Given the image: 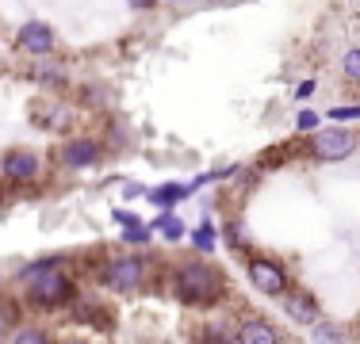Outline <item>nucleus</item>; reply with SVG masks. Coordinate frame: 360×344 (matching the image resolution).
Instances as JSON below:
<instances>
[{"mask_svg":"<svg viewBox=\"0 0 360 344\" xmlns=\"http://www.w3.org/2000/svg\"><path fill=\"white\" fill-rule=\"evenodd\" d=\"M15 279L27 287L23 303L39 314H58V310H70V303L81 291H77V279L70 275V260L65 256H42L35 264H23L15 272Z\"/></svg>","mask_w":360,"mask_h":344,"instance_id":"obj_1","label":"nucleus"},{"mask_svg":"<svg viewBox=\"0 0 360 344\" xmlns=\"http://www.w3.org/2000/svg\"><path fill=\"white\" fill-rule=\"evenodd\" d=\"M169 295L184 310H215L226 303L230 287H226V275H222L219 264L203 260V256H192V260H176L169 268Z\"/></svg>","mask_w":360,"mask_h":344,"instance_id":"obj_2","label":"nucleus"},{"mask_svg":"<svg viewBox=\"0 0 360 344\" xmlns=\"http://www.w3.org/2000/svg\"><path fill=\"white\" fill-rule=\"evenodd\" d=\"M150 256L139 253H115L108 260L96 264V283L108 291V295H139V291L150 283Z\"/></svg>","mask_w":360,"mask_h":344,"instance_id":"obj_3","label":"nucleus"},{"mask_svg":"<svg viewBox=\"0 0 360 344\" xmlns=\"http://www.w3.org/2000/svg\"><path fill=\"white\" fill-rule=\"evenodd\" d=\"M360 150V138L349 131L345 123H330V126H319L307 138V153L322 165H338V161H349L353 153Z\"/></svg>","mask_w":360,"mask_h":344,"instance_id":"obj_4","label":"nucleus"},{"mask_svg":"<svg viewBox=\"0 0 360 344\" xmlns=\"http://www.w3.org/2000/svg\"><path fill=\"white\" fill-rule=\"evenodd\" d=\"M245 279H250V287L264 298H280L291 287L288 264L276 260V256H250V260H245Z\"/></svg>","mask_w":360,"mask_h":344,"instance_id":"obj_5","label":"nucleus"},{"mask_svg":"<svg viewBox=\"0 0 360 344\" xmlns=\"http://www.w3.org/2000/svg\"><path fill=\"white\" fill-rule=\"evenodd\" d=\"M104 142L100 138H89V134H73L65 138L62 145L54 150V165L65 168V172H84V168H96L104 161Z\"/></svg>","mask_w":360,"mask_h":344,"instance_id":"obj_6","label":"nucleus"},{"mask_svg":"<svg viewBox=\"0 0 360 344\" xmlns=\"http://www.w3.org/2000/svg\"><path fill=\"white\" fill-rule=\"evenodd\" d=\"M39 176H42V157L35 150H27V145L4 150V157H0V180L23 187V184H35Z\"/></svg>","mask_w":360,"mask_h":344,"instance_id":"obj_7","label":"nucleus"},{"mask_svg":"<svg viewBox=\"0 0 360 344\" xmlns=\"http://www.w3.org/2000/svg\"><path fill=\"white\" fill-rule=\"evenodd\" d=\"M15 50L27 54V58H54L58 34L46 20H27L20 31H15Z\"/></svg>","mask_w":360,"mask_h":344,"instance_id":"obj_8","label":"nucleus"},{"mask_svg":"<svg viewBox=\"0 0 360 344\" xmlns=\"http://www.w3.org/2000/svg\"><path fill=\"white\" fill-rule=\"evenodd\" d=\"M280 306H284L291 325H307V329L322 317V303L311 295V291H303V287H288L284 295H280Z\"/></svg>","mask_w":360,"mask_h":344,"instance_id":"obj_9","label":"nucleus"},{"mask_svg":"<svg viewBox=\"0 0 360 344\" xmlns=\"http://www.w3.org/2000/svg\"><path fill=\"white\" fill-rule=\"evenodd\" d=\"M234 337H238V344H280L284 333H280L272 322H264V317L242 314L234 322Z\"/></svg>","mask_w":360,"mask_h":344,"instance_id":"obj_10","label":"nucleus"},{"mask_svg":"<svg viewBox=\"0 0 360 344\" xmlns=\"http://www.w3.org/2000/svg\"><path fill=\"white\" fill-rule=\"evenodd\" d=\"M77 123V111L70 107V103H42V107H35V126H42V131L50 134H65L70 126Z\"/></svg>","mask_w":360,"mask_h":344,"instance_id":"obj_11","label":"nucleus"},{"mask_svg":"<svg viewBox=\"0 0 360 344\" xmlns=\"http://www.w3.org/2000/svg\"><path fill=\"white\" fill-rule=\"evenodd\" d=\"M192 192H195L192 184H176V180H169V184L146 187V203H153L158 211H176V203L192 199Z\"/></svg>","mask_w":360,"mask_h":344,"instance_id":"obj_12","label":"nucleus"},{"mask_svg":"<svg viewBox=\"0 0 360 344\" xmlns=\"http://www.w3.org/2000/svg\"><path fill=\"white\" fill-rule=\"evenodd\" d=\"M70 310H73V317H77V322H89V325H96V329H111V314H108V310L96 303V298L77 295L73 303H70Z\"/></svg>","mask_w":360,"mask_h":344,"instance_id":"obj_13","label":"nucleus"},{"mask_svg":"<svg viewBox=\"0 0 360 344\" xmlns=\"http://www.w3.org/2000/svg\"><path fill=\"white\" fill-rule=\"evenodd\" d=\"M150 226H153V234H161L165 241H173V245L188 241V222H184V218H176L173 211H161L158 218L150 222Z\"/></svg>","mask_w":360,"mask_h":344,"instance_id":"obj_14","label":"nucleus"},{"mask_svg":"<svg viewBox=\"0 0 360 344\" xmlns=\"http://www.w3.org/2000/svg\"><path fill=\"white\" fill-rule=\"evenodd\" d=\"M188 245H192L200 256H211V253H215V245H219V226L211 218H203L195 230H188Z\"/></svg>","mask_w":360,"mask_h":344,"instance_id":"obj_15","label":"nucleus"},{"mask_svg":"<svg viewBox=\"0 0 360 344\" xmlns=\"http://www.w3.org/2000/svg\"><path fill=\"white\" fill-rule=\"evenodd\" d=\"M20 325V303L8 295H0V340L12 337V329Z\"/></svg>","mask_w":360,"mask_h":344,"instance_id":"obj_16","label":"nucleus"},{"mask_svg":"<svg viewBox=\"0 0 360 344\" xmlns=\"http://www.w3.org/2000/svg\"><path fill=\"white\" fill-rule=\"evenodd\" d=\"M123 245H150L153 241V226L150 222H134V226H123Z\"/></svg>","mask_w":360,"mask_h":344,"instance_id":"obj_17","label":"nucleus"},{"mask_svg":"<svg viewBox=\"0 0 360 344\" xmlns=\"http://www.w3.org/2000/svg\"><path fill=\"white\" fill-rule=\"evenodd\" d=\"M326 119L330 123H360V103H338V107H326Z\"/></svg>","mask_w":360,"mask_h":344,"instance_id":"obj_18","label":"nucleus"},{"mask_svg":"<svg viewBox=\"0 0 360 344\" xmlns=\"http://www.w3.org/2000/svg\"><path fill=\"white\" fill-rule=\"evenodd\" d=\"M8 340H15V344H46L50 333L46 329H35V325H15Z\"/></svg>","mask_w":360,"mask_h":344,"instance_id":"obj_19","label":"nucleus"},{"mask_svg":"<svg viewBox=\"0 0 360 344\" xmlns=\"http://www.w3.org/2000/svg\"><path fill=\"white\" fill-rule=\"evenodd\" d=\"M341 73H345L349 84H360V46H349L341 54Z\"/></svg>","mask_w":360,"mask_h":344,"instance_id":"obj_20","label":"nucleus"},{"mask_svg":"<svg viewBox=\"0 0 360 344\" xmlns=\"http://www.w3.org/2000/svg\"><path fill=\"white\" fill-rule=\"evenodd\" d=\"M311 337L314 340H345V333H341L333 322H322V317H319V322L311 325Z\"/></svg>","mask_w":360,"mask_h":344,"instance_id":"obj_21","label":"nucleus"},{"mask_svg":"<svg viewBox=\"0 0 360 344\" xmlns=\"http://www.w3.org/2000/svg\"><path fill=\"white\" fill-rule=\"evenodd\" d=\"M295 131H299V134H311V131H319V111H311V107L295 111Z\"/></svg>","mask_w":360,"mask_h":344,"instance_id":"obj_22","label":"nucleus"},{"mask_svg":"<svg viewBox=\"0 0 360 344\" xmlns=\"http://www.w3.org/2000/svg\"><path fill=\"white\" fill-rule=\"evenodd\" d=\"M31 77H39V84H62L65 81V73L58 65H39V69H31Z\"/></svg>","mask_w":360,"mask_h":344,"instance_id":"obj_23","label":"nucleus"},{"mask_svg":"<svg viewBox=\"0 0 360 344\" xmlns=\"http://www.w3.org/2000/svg\"><path fill=\"white\" fill-rule=\"evenodd\" d=\"M226 237H230V245H234V249H242L245 245V226H242V222H226Z\"/></svg>","mask_w":360,"mask_h":344,"instance_id":"obj_24","label":"nucleus"},{"mask_svg":"<svg viewBox=\"0 0 360 344\" xmlns=\"http://www.w3.org/2000/svg\"><path fill=\"white\" fill-rule=\"evenodd\" d=\"M111 218H115L119 226H134V222H142V218H139V214H134V211H119V206H115V211H111Z\"/></svg>","mask_w":360,"mask_h":344,"instance_id":"obj_25","label":"nucleus"},{"mask_svg":"<svg viewBox=\"0 0 360 344\" xmlns=\"http://www.w3.org/2000/svg\"><path fill=\"white\" fill-rule=\"evenodd\" d=\"M314 88H319L314 81H299V84H295V100H311Z\"/></svg>","mask_w":360,"mask_h":344,"instance_id":"obj_26","label":"nucleus"},{"mask_svg":"<svg viewBox=\"0 0 360 344\" xmlns=\"http://www.w3.org/2000/svg\"><path fill=\"white\" fill-rule=\"evenodd\" d=\"M127 8H131V12H153L158 0H127Z\"/></svg>","mask_w":360,"mask_h":344,"instance_id":"obj_27","label":"nucleus"},{"mask_svg":"<svg viewBox=\"0 0 360 344\" xmlns=\"http://www.w3.org/2000/svg\"><path fill=\"white\" fill-rule=\"evenodd\" d=\"M139 195H146L142 184H127V187H123V199H139Z\"/></svg>","mask_w":360,"mask_h":344,"instance_id":"obj_28","label":"nucleus"},{"mask_svg":"<svg viewBox=\"0 0 360 344\" xmlns=\"http://www.w3.org/2000/svg\"><path fill=\"white\" fill-rule=\"evenodd\" d=\"M173 4H188V0H173Z\"/></svg>","mask_w":360,"mask_h":344,"instance_id":"obj_29","label":"nucleus"}]
</instances>
